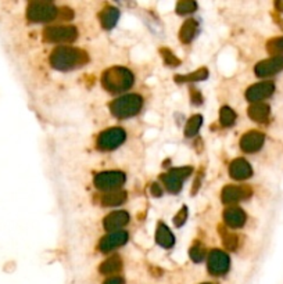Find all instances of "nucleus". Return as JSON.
<instances>
[{
  "label": "nucleus",
  "instance_id": "f257e3e1",
  "mask_svg": "<svg viewBox=\"0 0 283 284\" xmlns=\"http://www.w3.org/2000/svg\"><path fill=\"white\" fill-rule=\"evenodd\" d=\"M89 61V54L82 49L60 46L50 54V64L59 71H71L83 67Z\"/></svg>",
  "mask_w": 283,
  "mask_h": 284
},
{
  "label": "nucleus",
  "instance_id": "f03ea898",
  "mask_svg": "<svg viewBox=\"0 0 283 284\" xmlns=\"http://www.w3.org/2000/svg\"><path fill=\"white\" fill-rule=\"evenodd\" d=\"M133 81V74L124 67L108 68L101 75V85L110 93H121L131 89Z\"/></svg>",
  "mask_w": 283,
  "mask_h": 284
},
{
  "label": "nucleus",
  "instance_id": "7ed1b4c3",
  "mask_svg": "<svg viewBox=\"0 0 283 284\" xmlns=\"http://www.w3.org/2000/svg\"><path fill=\"white\" fill-rule=\"evenodd\" d=\"M143 107V99L138 95H127L110 104L111 114L117 118H129L136 115Z\"/></svg>",
  "mask_w": 283,
  "mask_h": 284
},
{
  "label": "nucleus",
  "instance_id": "20e7f679",
  "mask_svg": "<svg viewBox=\"0 0 283 284\" xmlns=\"http://www.w3.org/2000/svg\"><path fill=\"white\" fill-rule=\"evenodd\" d=\"M59 16V9L50 2H31L27 7V18L31 23H50Z\"/></svg>",
  "mask_w": 283,
  "mask_h": 284
},
{
  "label": "nucleus",
  "instance_id": "39448f33",
  "mask_svg": "<svg viewBox=\"0 0 283 284\" xmlns=\"http://www.w3.org/2000/svg\"><path fill=\"white\" fill-rule=\"evenodd\" d=\"M43 38L49 43H72L78 38V29L72 25H54L44 29Z\"/></svg>",
  "mask_w": 283,
  "mask_h": 284
},
{
  "label": "nucleus",
  "instance_id": "423d86ee",
  "mask_svg": "<svg viewBox=\"0 0 283 284\" xmlns=\"http://www.w3.org/2000/svg\"><path fill=\"white\" fill-rule=\"evenodd\" d=\"M127 133L121 128H110L105 129L104 132H101L96 141V147L101 151H111L116 150L117 147L125 141Z\"/></svg>",
  "mask_w": 283,
  "mask_h": 284
},
{
  "label": "nucleus",
  "instance_id": "0eeeda50",
  "mask_svg": "<svg viewBox=\"0 0 283 284\" xmlns=\"http://www.w3.org/2000/svg\"><path fill=\"white\" fill-rule=\"evenodd\" d=\"M193 172L192 167H181V168H174L169 172H166L165 175L161 176V180L165 186V189L169 193H179L182 189V184L185 182V179L190 176V173Z\"/></svg>",
  "mask_w": 283,
  "mask_h": 284
},
{
  "label": "nucleus",
  "instance_id": "6e6552de",
  "mask_svg": "<svg viewBox=\"0 0 283 284\" xmlns=\"http://www.w3.org/2000/svg\"><path fill=\"white\" fill-rule=\"evenodd\" d=\"M124 183H125V175L120 171H107V172L97 173L94 176V186L104 191L120 189Z\"/></svg>",
  "mask_w": 283,
  "mask_h": 284
},
{
  "label": "nucleus",
  "instance_id": "1a4fd4ad",
  "mask_svg": "<svg viewBox=\"0 0 283 284\" xmlns=\"http://www.w3.org/2000/svg\"><path fill=\"white\" fill-rule=\"evenodd\" d=\"M231 259L227 252L221 250H212L207 258V270L212 276H222L229 270Z\"/></svg>",
  "mask_w": 283,
  "mask_h": 284
},
{
  "label": "nucleus",
  "instance_id": "9d476101",
  "mask_svg": "<svg viewBox=\"0 0 283 284\" xmlns=\"http://www.w3.org/2000/svg\"><path fill=\"white\" fill-rule=\"evenodd\" d=\"M275 90H276V86H275L273 81H262V82L250 86L246 92V99L251 101L253 104L262 103L266 99H269L275 93Z\"/></svg>",
  "mask_w": 283,
  "mask_h": 284
},
{
  "label": "nucleus",
  "instance_id": "9b49d317",
  "mask_svg": "<svg viewBox=\"0 0 283 284\" xmlns=\"http://www.w3.org/2000/svg\"><path fill=\"white\" fill-rule=\"evenodd\" d=\"M283 71V56L271 57L264 61H260L254 67V74L258 78H269L275 77Z\"/></svg>",
  "mask_w": 283,
  "mask_h": 284
},
{
  "label": "nucleus",
  "instance_id": "f8f14e48",
  "mask_svg": "<svg viewBox=\"0 0 283 284\" xmlns=\"http://www.w3.org/2000/svg\"><path fill=\"white\" fill-rule=\"evenodd\" d=\"M253 195V190L247 186H227L222 190L221 200L225 204H235L239 201L249 200Z\"/></svg>",
  "mask_w": 283,
  "mask_h": 284
},
{
  "label": "nucleus",
  "instance_id": "ddd939ff",
  "mask_svg": "<svg viewBox=\"0 0 283 284\" xmlns=\"http://www.w3.org/2000/svg\"><path fill=\"white\" fill-rule=\"evenodd\" d=\"M265 143V134L260 130H250L247 133H244L240 139V149L244 153H257L262 149V146Z\"/></svg>",
  "mask_w": 283,
  "mask_h": 284
},
{
  "label": "nucleus",
  "instance_id": "4468645a",
  "mask_svg": "<svg viewBox=\"0 0 283 284\" xmlns=\"http://www.w3.org/2000/svg\"><path fill=\"white\" fill-rule=\"evenodd\" d=\"M128 241V233L124 230H118V232H112V233L105 234L103 239L100 240L99 243V251L101 252H110V251L116 250L118 247H121Z\"/></svg>",
  "mask_w": 283,
  "mask_h": 284
},
{
  "label": "nucleus",
  "instance_id": "2eb2a0df",
  "mask_svg": "<svg viewBox=\"0 0 283 284\" xmlns=\"http://www.w3.org/2000/svg\"><path fill=\"white\" fill-rule=\"evenodd\" d=\"M229 175L236 180H246L253 176V168L244 158H236L229 165Z\"/></svg>",
  "mask_w": 283,
  "mask_h": 284
},
{
  "label": "nucleus",
  "instance_id": "dca6fc26",
  "mask_svg": "<svg viewBox=\"0 0 283 284\" xmlns=\"http://www.w3.org/2000/svg\"><path fill=\"white\" fill-rule=\"evenodd\" d=\"M129 222V214L127 211H114L104 219V229L107 232H118Z\"/></svg>",
  "mask_w": 283,
  "mask_h": 284
},
{
  "label": "nucleus",
  "instance_id": "f3484780",
  "mask_svg": "<svg viewBox=\"0 0 283 284\" xmlns=\"http://www.w3.org/2000/svg\"><path fill=\"white\" fill-rule=\"evenodd\" d=\"M246 219H247V217H246L244 211L242 208H238V206H231V208H228L227 211L223 212V221L227 223L228 228H243Z\"/></svg>",
  "mask_w": 283,
  "mask_h": 284
},
{
  "label": "nucleus",
  "instance_id": "a211bd4d",
  "mask_svg": "<svg viewBox=\"0 0 283 284\" xmlns=\"http://www.w3.org/2000/svg\"><path fill=\"white\" fill-rule=\"evenodd\" d=\"M249 117L257 123H266L271 117V107L266 103H254L249 107Z\"/></svg>",
  "mask_w": 283,
  "mask_h": 284
},
{
  "label": "nucleus",
  "instance_id": "6ab92c4d",
  "mask_svg": "<svg viewBox=\"0 0 283 284\" xmlns=\"http://www.w3.org/2000/svg\"><path fill=\"white\" fill-rule=\"evenodd\" d=\"M127 191L122 189H117V190H111L108 193H105L103 197H101V205L104 206H117L122 204V202H125L127 201Z\"/></svg>",
  "mask_w": 283,
  "mask_h": 284
},
{
  "label": "nucleus",
  "instance_id": "aec40b11",
  "mask_svg": "<svg viewBox=\"0 0 283 284\" xmlns=\"http://www.w3.org/2000/svg\"><path fill=\"white\" fill-rule=\"evenodd\" d=\"M155 241L164 248H171L175 244V237L171 233V230L166 228L164 223H158L157 230H155Z\"/></svg>",
  "mask_w": 283,
  "mask_h": 284
},
{
  "label": "nucleus",
  "instance_id": "412c9836",
  "mask_svg": "<svg viewBox=\"0 0 283 284\" xmlns=\"http://www.w3.org/2000/svg\"><path fill=\"white\" fill-rule=\"evenodd\" d=\"M122 269V259L120 255H111L107 258L101 265H100V273H103L105 276L118 273Z\"/></svg>",
  "mask_w": 283,
  "mask_h": 284
},
{
  "label": "nucleus",
  "instance_id": "4be33fe9",
  "mask_svg": "<svg viewBox=\"0 0 283 284\" xmlns=\"http://www.w3.org/2000/svg\"><path fill=\"white\" fill-rule=\"evenodd\" d=\"M118 17H120V12L114 7H105L99 16L100 23L105 29L112 28L117 24V21H118Z\"/></svg>",
  "mask_w": 283,
  "mask_h": 284
},
{
  "label": "nucleus",
  "instance_id": "5701e85b",
  "mask_svg": "<svg viewBox=\"0 0 283 284\" xmlns=\"http://www.w3.org/2000/svg\"><path fill=\"white\" fill-rule=\"evenodd\" d=\"M196 32H197V21L188 20L179 31V39L182 40L183 43H190L196 36Z\"/></svg>",
  "mask_w": 283,
  "mask_h": 284
},
{
  "label": "nucleus",
  "instance_id": "b1692460",
  "mask_svg": "<svg viewBox=\"0 0 283 284\" xmlns=\"http://www.w3.org/2000/svg\"><path fill=\"white\" fill-rule=\"evenodd\" d=\"M201 123H203V117L201 115H193V117L189 118V121L186 122V126H185V136L186 137L194 136V134L199 132Z\"/></svg>",
  "mask_w": 283,
  "mask_h": 284
},
{
  "label": "nucleus",
  "instance_id": "393cba45",
  "mask_svg": "<svg viewBox=\"0 0 283 284\" xmlns=\"http://www.w3.org/2000/svg\"><path fill=\"white\" fill-rule=\"evenodd\" d=\"M205 78H208V69L207 68H200L199 71L185 75V77H177L175 81L177 82H196V81H204Z\"/></svg>",
  "mask_w": 283,
  "mask_h": 284
},
{
  "label": "nucleus",
  "instance_id": "a878e982",
  "mask_svg": "<svg viewBox=\"0 0 283 284\" xmlns=\"http://www.w3.org/2000/svg\"><path fill=\"white\" fill-rule=\"evenodd\" d=\"M219 121L222 126H232L236 121V112L231 107H222L219 111Z\"/></svg>",
  "mask_w": 283,
  "mask_h": 284
},
{
  "label": "nucleus",
  "instance_id": "bb28decb",
  "mask_svg": "<svg viewBox=\"0 0 283 284\" xmlns=\"http://www.w3.org/2000/svg\"><path fill=\"white\" fill-rule=\"evenodd\" d=\"M219 232H221V236H222V241H223V245L227 247L228 250L231 251H235L238 248L239 245V239L236 234L233 233H229L227 232L223 228H219Z\"/></svg>",
  "mask_w": 283,
  "mask_h": 284
},
{
  "label": "nucleus",
  "instance_id": "cd10ccee",
  "mask_svg": "<svg viewBox=\"0 0 283 284\" xmlns=\"http://www.w3.org/2000/svg\"><path fill=\"white\" fill-rule=\"evenodd\" d=\"M266 50L269 54H272V57L283 56V36L269 40L266 45Z\"/></svg>",
  "mask_w": 283,
  "mask_h": 284
},
{
  "label": "nucleus",
  "instance_id": "c85d7f7f",
  "mask_svg": "<svg viewBox=\"0 0 283 284\" xmlns=\"http://www.w3.org/2000/svg\"><path fill=\"white\" fill-rule=\"evenodd\" d=\"M205 248L204 245L201 244V243H196V244L190 248V251H189V255H190V258H192V261L193 262H201L203 259L205 258Z\"/></svg>",
  "mask_w": 283,
  "mask_h": 284
},
{
  "label": "nucleus",
  "instance_id": "c756f323",
  "mask_svg": "<svg viewBox=\"0 0 283 284\" xmlns=\"http://www.w3.org/2000/svg\"><path fill=\"white\" fill-rule=\"evenodd\" d=\"M197 9V3L196 2H179L177 6V13L181 14V16H185V14H190V13L196 12Z\"/></svg>",
  "mask_w": 283,
  "mask_h": 284
},
{
  "label": "nucleus",
  "instance_id": "7c9ffc66",
  "mask_svg": "<svg viewBox=\"0 0 283 284\" xmlns=\"http://www.w3.org/2000/svg\"><path fill=\"white\" fill-rule=\"evenodd\" d=\"M162 53V58H164V62L168 64V65H178L179 64V60H178L177 57L174 56V53L171 50H168V49H164V50H161Z\"/></svg>",
  "mask_w": 283,
  "mask_h": 284
},
{
  "label": "nucleus",
  "instance_id": "2f4dec72",
  "mask_svg": "<svg viewBox=\"0 0 283 284\" xmlns=\"http://www.w3.org/2000/svg\"><path fill=\"white\" fill-rule=\"evenodd\" d=\"M186 218H188V208H186V206H182V209L174 217V223L179 228V226H182L183 223L186 222Z\"/></svg>",
  "mask_w": 283,
  "mask_h": 284
},
{
  "label": "nucleus",
  "instance_id": "473e14b6",
  "mask_svg": "<svg viewBox=\"0 0 283 284\" xmlns=\"http://www.w3.org/2000/svg\"><path fill=\"white\" fill-rule=\"evenodd\" d=\"M190 97H192V101H193L194 104H201L203 97H201V95H200V92L197 89L190 88Z\"/></svg>",
  "mask_w": 283,
  "mask_h": 284
},
{
  "label": "nucleus",
  "instance_id": "72a5a7b5",
  "mask_svg": "<svg viewBox=\"0 0 283 284\" xmlns=\"http://www.w3.org/2000/svg\"><path fill=\"white\" fill-rule=\"evenodd\" d=\"M104 284H125V281L120 276H116V277H110L108 280H105Z\"/></svg>",
  "mask_w": 283,
  "mask_h": 284
},
{
  "label": "nucleus",
  "instance_id": "f704fd0d",
  "mask_svg": "<svg viewBox=\"0 0 283 284\" xmlns=\"http://www.w3.org/2000/svg\"><path fill=\"white\" fill-rule=\"evenodd\" d=\"M151 193H153V195H155V197H160V195L162 194V190L160 189L158 184H153V186H151Z\"/></svg>",
  "mask_w": 283,
  "mask_h": 284
},
{
  "label": "nucleus",
  "instance_id": "c9c22d12",
  "mask_svg": "<svg viewBox=\"0 0 283 284\" xmlns=\"http://www.w3.org/2000/svg\"><path fill=\"white\" fill-rule=\"evenodd\" d=\"M275 6H276V9H277V10H279V12L283 13V2H277Z\"/></svg>",
  "mask_w": 283,
  "mask_h": 284
},
{
  "label": "nucleus",
  "instance_id": "e433bc0d",
  "mask_svg": "<svg viewBox=\"0 0 283 284\" xmlns=\"http://www.w3.org/2000/svg\"><path fill=\"white\" fill-rule=\"evenodd\" d=\"M203 284H212V283H203Z\"/></svg>",
  "mask_w": 283,
  "mask_h": 284
},
{
  "label": "nucleus",
  "instance_id": "4c0bfd02",
  "mask_svg": "<svg viewBox=\"0 0 283 284\" xmlns=\"http://www.w3.org/2000/svg\"><path fill=\"white\" fill-rule=\"evenodd\" d=\"M282 28H283V24H282Z\"/></svg>",
  "mask_w": 283,
  "mask_h": 284
}]
</instances>
